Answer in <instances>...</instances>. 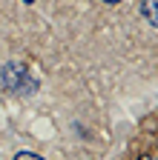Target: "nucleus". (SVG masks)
I'll return each mask as SVG.
<instances>
[{"label": "nucleus", "instance_id": "f257e3e1", "mask_svg": "<svg viewBox=\"0 0 158 160\" xmlns=\"http://www.w3.org/2000/svg\"><path fill=\"white\" fill-rule=\"evenodd\" d=\"M0 80H3V86H6L9 92H14V94L32 97V94L37 92V80H35V77L29 74V69L20 66V63H6L3 69H0Z\"/></svg>", "mask_w": 158, "mask_h": 160}, {"label": "nucleus", "instance_id": "f03ea898", "mask_svg": "<svg viewBox=\"0 0 158 160\" xmlns=\"http://www.w3.org/2000/svg\"><path fill=\"white\" fill-rule=\"evenodd\" d=\"M141 14L147 17V23L158 29V0H141Z\"/></svg>", "mask_w": 158, "mask_h": 160}, {"label": "nucleus", "instance_id": "7ed1b4c3", "mask_svg": "<svg viewBox=\"0 0 158 160\" xmlns=\"http://www.w3.org/2000/svg\"><path fill=\"white\" fill-rule=\"evenodd\" d=\"M14 160H43V157H41V154H35V152H20Z\"/></svg>", "mask_w": 158, "mask_h": 160}, {"label": "nucleus", "instance_id": "20e7f679", "mask_svg": "<svg viewBox=\"0 0 158 160\" xmlns=\"http://www.w3.org/2000/svg\"><path fill=\"white\" fill-rule=\"evenodd\" d=\"M104 3H121V0H104Z\"/></svg>", "mask_w": 158, "mask_h": 160}, {"label": "nucleus", "instance_id": "39448f33", "mask_svg": "<svg viewBox=\"0 0 158 160\" xmlns=\"http://www.w3.org/2000/svg\"><path fill=\"white\" fill-rule=\"evenodd\" d=\"M141 160H155V157H141Z\"/></svg>", "mask_w": 158, "mask_h": 160}, {"label": "nucleus", "instance_id": "423d86ee", "mask_svg": "<svg viewBox=\"0 0 158 160\" xmlns=\"http://www.w3.org/2000/svg\"><path fill=\"white\" fill-rule=\"evenodd\" d=\"M26 3H35V0H26Z\"/></svg>", "mask_w": 158, "mask_h": 160}]
</instances>
